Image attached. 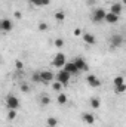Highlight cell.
<instances>
[{"mask_svg": "<svg viewBox=\"0 0 126 127\" xmlns=\"http://www.w3.org/2000/svg\"><path fill=\"white\" fill-rule=\"evenodd\" d=\"M54 15H55V19H57V21H60V22L65 19V12H64V10H58V12H55Z\"/></svg>", "mask_w": 126, "mask_h": 127, "instance_id": "e0dca14e", "label": "cell"}, {"mask_svg": "<svg viewBox=\"0 0 126 127\" xmlns=\"http://www.w3.org/2000/svg\"><path fill=\"white\" fill-rule=\"evenodd\" d=\"M73 34H74L76 37H80V35H82V28H76V30H74V32H73Z\"/></svg>", "mask_w": 126, "mask_h": 127, "instance_id": "f546056e", "label": "cell"}, {"mask_svg": "<svg viewBox=\"0 0 126 127\" xmlns=\"http://www.w3.org/2000/svg\"><path fill=\"white\" fill-rule=\"evenodd\" d=\"M82 120L85 124H94L95 123V115L91 114V112H83L82 114Z\"/></svg>", "mask_w": 126, "mask_h": 127, "instance_id": "4fadbf2b", "label": "cell"}, {"mask_svg": "<svg viewBox=\"0 0 126 127\" xmlns=\"http://www.w3.org/2000/svg\"><path fill=\"white\" fill-rule=\"evenodd\" d=\"M15 68H16V69H22V68H24L22 61H16V62H15Z\"/></svg>", "mask_w": 126, "mask_h": 127, "instance_id": "f1b7e54d", "label": "cell"}, {"mask_svg": "<svg viewBox=\"0 0 126 127\" xmlns=\"http://www.w3.org/2000/svg\"><path fill=\"white\" fill-rule=\"evenodd\" d=\"M63 87H64V86L61 84V83H60V81H54V83H52V89H54L55 92H60Z\"/></svg>", "mask_w": 126, "mask_h": 127, "instance_id": "cb8c5ba5", "label": "cell"}, {"mask_svg": "<svg viewBox=\"0 0 126 127\" xmlns=\"http://www.w3.org/2000/svg\"><path fill=\"white\" fill-rule=\"evenodd\" d=\"M55 80V74L49 69L40 71V83H52Z\"/></svg>", "mask_w": 126, "mask_h": 127, "instance_id": "8992f818", "label": "cell"}, {"mask_svg": "<svg viewBox=\"0 0 126 127\" xmlns=\"http://www.w3.org/2000/svg\"><path fill=\"white\" fill-rule=\"evenodd\" d=\"M40 103L43 105V106H46V105H49L51 103V97L48 95H43L42 97H40Z\"/></svg>", "mask_w": 126, "mask_h": 127, "instance_id": "7402d4cb", "label": "cell"}, {"mask_svg": "<svg viewBox=\"0 0 126 127\" xmlns=\"http://www.w3.org/2000/svg\"><path fill=\"white\" fill-rule=\"evenodd\" d=\"M123 41H125V38H123L122 34H113V35L110 37V46L114 47V49L123 46Z\"/></svg>", "mask_w": 126, "mask_h": 127, "instance_id": "277c9868", "label": "cell"}, {"mask_svg": "<svg viewBox=\"0 0 126 127\" xmlns=\"http://www.w3.org/2000/svg\"><path fill=\"white\" fill-rule=\"evenodd\" d=\"M4 106L7 109H18L21 106V102L15 95H7L4 97Z\"/></svg>", "mask_w": 126, "mask_h": 127, "instance_id": "6da1fadb", "label": "cell"}, {"mask_svg": "<svg viewBox=\"0 0 126 127\" xmlns=\"http://www.w3.org/2000/svg\"><path fill=\"white\" fill-rule=\"evenodd\" d=\"M49 3H51V0H36V1H34V6L43 7V6H48Z\"/></svg>", "mask_w": 126, "mask_h": 127, "instance_id": "ffe728a7", "label": "cell"}, {"mask_svg": "<svg viewBox=\"0 0 126 127\" xmlns=\"http://www.w3.org/2000/svg\"><path fill=\"white\" fill-rule=\"evenodd\" d=\"M13 16H15V18H16V19H21V18H22V13H21V12H18V10H16V12H15V13H13Z\"/></svg>", "mask_w": 126, "mask_h": 127, "instance_id": "4dcf8cb0", "label": "cell"}, {"mask_svg": "<svg viewBox=\"0 0 126 127\" xmlns=\"http://www.w3.org/2000/svg\"><path fill=\"white\" fill-rule=\"evenodd\" d=\"M122 10H123V4L122 3H113L111 7H110V12L114 13V15H117V16L122 15Z\"/></svg>", "mask_w": 126, "mask_h": 127, "instance_id": "8fae6325", "label": "cell"}, {"mask_svg": "<svg viewBox=\"0 0 126 127\" xmlns=\"http://www.w3.org/2000/svg\"><path fill=\"white\" fill-rule=\"evenodd\" d=\"M55 77H57V81H60L64 87H65V86H68V83H70V78H71V75H70L68 72H65L64 69H60V71L55 74Z\"/></svg>", "mask_w": 126, "mask_h": 127, "instance_id": "3957f363", "label": "cell"}, {"mask_svg": "<svg viewBox=\"0 0 126 127\" xmlns=\"http://www.w3.org/2000/svg\"><path fill=\"white\" fill-rule=\"evenodd\" d=\"M63 69L65 72H68L70 75H76V74H79V69L76 68V65L73 61H70V62H65V65L63 66Z\"/></svg>", "mask_w": 126, "mask_h": 127, "instance_id": "30bf717a", "label": "cell"}, {"mask_svg": "<svg viewBox=\"0 0 126 127\" xmlns=\"http://www.w3.org/2000/svg\"><path fill=\"white\" fill-rule=\"evenodd\" d=\"M86 83H88L91 87H99V86H101V80H99L95 74H88V75H86Z\"/></svg>", "mask_w": 126, "mask_h": 127, "instance_id": "9c48e42d", "label": "cell"}, {"mask_svg": "<svg viewBox=\"0 0 126 127\" xmlns=\"http://www.w3.org/2000/svg\"><path fill=\"white\" fill-rule=\"evenodd\" d=\"M67 62V58H65V55L64 53H57L55 56H54V59H52V65L54 66H57V68H63L64 65Z\"/></svg>", "mask_w": 126, "mask_h": 127, "instance_id": "52a82bcc", "label": "cell"}, {"mask_svg": "<svg viewBox=\"0 0 126 127\" xmlns=\"http://www.w3.org/2000/svg\"><path fill=\"white\" fill-rule=\"evenodd\" d=\"M82 38H83V41L86 43V44H95L96 43V38H95V35L94 34H91V32H85L83 35H82Z\"/></svg>", "mask_w": 126, "mask_h": 127, "instance_id": "5bb4252c", "label": "cell"}, {"mask_svg": "<svg viewBox=\"0 0 126 127\" xmlns=\"http://www.w3.org/2000/svg\"><path fill=\"white\" fill-rule=\"evenodd\" d=\"M73 62H74V65H76V68L79 69V72H86V71L89 69V65H88V62H86L82 56H77Z\"/></svg>", "mask_w": 126, "mask_h": 127, "instance_id": "5b68a950", "label": "cell"}, {"mask_svg": "<svg viewBox=\"0 0 126 127\" xmlns=\"http://www.w3.org/2000/svg\"><path fill=\"white\" fill-rule=\"evenodd\" d=\"M105 9L104 7H96L92 10V13H91V19L96 22V24H99V22H102L104 21V18H105Z\"/></svg>", "mask_w": 126, "mask_h": 127, "instance_id": "7a4b0ae2", "label": "cell"}, {"mask_svg": "<svg viewBox=\"0 0 126 127\" xmlns=\"http://www.w3.org/2000/svg\"><path fill=\"white\" fill-rule=\"evenodd\" d=\"M49 27H48V24L46 22H39V31H46Z\"/></svg>", "mask_w": 126, "mask_h": 127, "instance_id": "4316f807", "label": "cell"}, {"mask_svg": "<svg viewBox=\"0 0 126 127\" xmlns=\"http://www.w3.org/2000/svg\"><path fill=\"white\" fill-rule=\"evenodd\" d=\"M6 117H7V120H9V121H13V120L16 118V109H9Z\"/></svg>", "mask_w": 126, "mask_h": 127, "instance_id": "d6986e66", "label": "cell"}, {"mask_svg": "<svg viewBox=\"0 0 126 127\" xmlns=\"http://www.w3.org/2000/svg\"><path fill=\"white\" fill-rule=\"evenodd\" d=\"M0 64H1V61H0Z\"/></svg>", "mask_w": 126, "mask_h": 127, "instance_id": "d6a6232c", "label": "cell"}, {"mask_svg": "<svg viewBox=\"0 0 126 127\" xmlns=\"http://www.w3.org/2000/svg\"><path fill=\"white\" fill-rule=\"evenodd\" d=\"M31 80L34 81V83H40V71H36V72L33 74Z\"/></svg>", "mask_w": 126, "mask_h": 127, "instance_id": "484cf974", "label": "cell"}, {"mask_svg": "<svg viewBox=\"0 0 126 127\" xmlns=\"http://www.w3.org/2000/svg\"><path fill=\"white\" fill-rule=\"evenodd\" d=\"M30 1H31V3H33V4H34V1H36V0H30Z\"/></svg>", "mask_w": 126, "mask_h": 127, "instance_id": "1f68e13d", "label": "cell"}, {"mask_svg": "<svg viewBox=\"0 0 126 127\" xmlns=\"http://www.w3.org/2000/svg\"><path fill=\"white\" fill-rule=\"evenodd\" d=\"M57 102H58L60 105L67 103V95H65V93H60V95H58V97H57Z\"/></svg>", "mask_w": 126, "mask_h": 127, "instance_id": "44dd1931", "label": "cell"}, {"mask_svg": "<svg viewBox=\"0 0 126 127\" xmlns=\"http://www.w3.org/2000/svg\"><path fill=\"white\" fill-rule=\"evenodd\" d=\"M123 83H125V78H123V75H117V77H114V81H113L114 87H116V86H120V84H123Z\"/></svg>", "mask_w": 126, "mask_h": 127, "instance_id": "ac0fdd59", "label": "cell"}, {"mask_svg": "<svg viewBox=\"0 0 126 127\" xmlns=\"http://www.w3.org/2000/svg\"><path fill=\"white\" fill-rule=\"evenodd\" d=\"M64 46V40L63 38H57L55 40V47H63Z\"/></svg>", "mask_w": 126, "mask_h": 127, "instance_id": "83f0119b", "label": "cell"}, {"mask_svg": "<svg viewBox=\"0 0 126 127\" xmlns=\"http://www.w3.org/2000/svg\"><path fill=\"white\" fill-rule=\"evenodd\" d=\"M89 106H91L92 109H98V108L101 106V100H99L98 97H91V99H89Z\"/></svg>", "mask_w": 126, "mask_h": 127, "instance_id": "9a60e30c", "label": "cell"}, {"mask_svg": "<svg viewBox=\"0 0 126 127\" xmlns=\"http://www.w3.org/2000/svg\"><path fill=\"white\" fill-rule=\"evenodd\" d=\"M46 126L48 127H57L58 126V120H57L55 117H49V118L46 120Z\"/></svg>", "mask_w": 126, "mask_h": 127, "instance_id": "2e32d148", "label": "cell"}, {"mask_svg": "<svg viewBox=\"0 0 126 127\" xmlns=\"http://www.w3.org/2000/svg\"><path fill=\"white\" fill-rule=\"evenodd\" d=\"M0 31H1V30H0Z\"/></svg>", "mask_w": 126, "mask_h": 127, "instance_id": "836d02e7", "label": "cell"}, {"mask_svg": "<svg viewBox=\"0 0 126 127\" xmlns=\"http://www.w3.org/2000/svg\"><path fill=\"white\" fill-rule=\"evenodd\" d=\"M0 30L3 32H9L13 30V22L10 21V19H7V18H4V19H0Z\"/></svg>", "mask_w": 126, "mask_h": 127, "instance_id": "ba28073f", "label": "cell"}, {"mask_svg": "<svg viewBox=\"0 0 126 127\" xmlns=\"http://www.w3.org/2000/svg\"><path fill=\"white\" fill-rule=\"evenodd\" d=\"M119 19H120V16H117V15H114L111 12H107L105 18H104V21L108 22V24H116V22H119Z\"/></svg>", "mask_w": 126, "mask_h": 127, "instance_id": "7c38bea8", "label": "cell"}, {"mask_svg": "<svg viewBox=\"0 0 126 127\" xmlns=\"http://www.w3.org/2000/svg\"><path fill=\"white\" fill-rule=\"evenodd\" d=\"M114 90H116V93H123V92H126V84L123 83V84H120V86H116Z\"/></svg>", "mask_w": 126, "mask_h": 127, "instance_id": "d4e9b609", "label": "cell"}, {"mask_svg": "<svg viewBox=\"0 0 126 127\" xmlns=\"http://www.w3.org/2000/svg\"><path fill=\"white\" fill-rule=\"evenodd\" d=\"M19 89H21V92L28 93V92H30V84H28V83H21V84H19Z\"/></svg>", "mask_w": 126, "mask_h": 127, "instance_id": "603a6c76", "label": "cell"}]
</instances>
